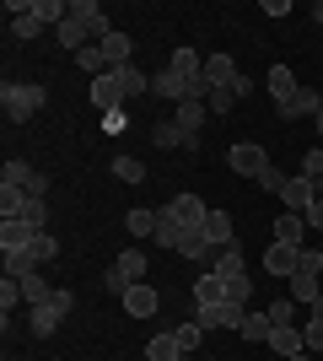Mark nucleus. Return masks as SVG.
Returning <instances> with one entry per match:
<instances>
[{"instance_id":"obj_11","label":"nucleus","mask_w":323,"mask_h":361,"mask_svg":"<svg viewBox=\"0 0 323 361\" xmlns=\"http://www.w3.org/2000/svg\"><path fill=\"white\" fill-rule=\"evenodd\" d=\"M237 60H232V54H205V81H210V87H237ZM232 97H237V92H232Z\"/></svg>"},{"instance_id":"obj_55","label":"nucleus","mask_w":323,"mask_h":361,"mask_svg":"<svg viewBox=\"0 0 323 361\" xmlns=\"http://www.w3.org/2000/svg\"><path fill=\"white\" fill-rule=\"evenodd\" d=\"M312 130H318V135H323V108H318V114H312Z\"/></svg>"},{"instance_id":"obj_47","label":"nucleus","mask_w":323,"mask_h":361,"mask_svg":"<svg viewBox=\"0 0 323 361\" xmlns=\"http://www.w3.org/2000/svg\"><path fill=\"white\" fill-rule=\"evenodd\" d=\"M172 334H178L184 356H189V350H200V340H205V329H200V324H184V329H172Z\"/></svg>"},{"instance_id":"obj_39","label":"nucleus","mask_w":323,"mask_h":361,"mask_svg":"<svg viewBox=\"0 0 323 361\" xmlns=\"http://www.w3.org/2000/svg\"><path fill=\"white\" fill-rule=\"evenodd\" d=\"M113 264H119V270H124V275H129V281L140 286V275H146V254H140V248H124V254L113 259Z\"/></svg>"},{"instance_id":"obj_40","label":"nucleus","mask_w":323,"mask_h":361,"mask_svg":"<svg viewBox=\"0 0 323 361\" xmlns=\"http://www.w3.org/2000/svg\"><path fill=\"white\" fill-rule=\"evenodd\" d=\"M124 226H129L135 238H151V232H156V211H140V205H135V211L124 216Z\"/></svg>"},{"instance_id":"obj_30","label":"nucleus","mask_w":323,"mask_h":361,"mask_svg":"<svg viewBox=\"0 0 323 361\" xmlns=\"http://www.w3.org/2000/svg\"><path fill=\"white\" fill-rule=\"evenodd\" d=\"M167 205L178 211V221H184V226H205V216H210L194 195H178V200H167Z\"/></svg>"},{"instance_id":"obj_36","label":"nucleus","mask_w":323,"mask_h":361,"mask_svg":"<svg viewBox=\"0 0 323 361\" xmlns=\"http://www.w3.org/2000/svg\"><path fill=\"white\" fill-rule=\"evenodd\" d=\"M151 92H156V97H172V103H184V75H172V71L151 75Z\"/></svg>"},{"instance_id":"obj_43","label":"nucleus","mask_w":323,"mask_h":361,"mask_svg":"<svg viewBox=\"0 0 323 361\" xmlns=\"http://www.w3.org/2000/svg\"><path fill=\"white\" fill-rule=\"evenodd\" d=\"M54 254H60V238H54V232H38V238H32V259H38V264H49Z\"/></svg>"},{"instance_id":"obj_5","label":"nucleus","mask_w":323,"mask_h":361,"mask_svg":"<svg viewBox=\"0 0 323 361\" xmlns=\"http://www.w3.org/2000/svg\"><path fill=\"white\" fill-rule=\"evenodd\" d=\"M248 307H237V302H210V307H200L194 313V324L200 329H243Z\"/></svg>"},{"instance_id":"obj_10","label":"nucleus","mask_w":323,"mask_h":361,"mask_svg":"<svg viewBox=\"0 0 323 361\" xmlns=\"http://www.w3.org/2000/svg\"><path fill=\"white\" fill-rule=\"evenodd\" d=\"M275 238L270 243H286V248H308V216H296V211H286L275 226H270Z\"/></svg>"},{"instance_id":"obj_4","label":"nucleus","mask_w":323,"mask_h":361,"mask_svg":"<svg viewBox=\"0 0 323 361\" xmlns=\"http://www.w3.org/2000/svg\"><path fill=\"white\" fill-rule=\"evenodd\" d=\"M227 167L237 173V178H259L264 167H270V151H264L259 140H237V146L227 151Z\"/></svg>"},{"instance_id":"obj_14","label":"nucleus","mask_w":323,"mask_h":361,"mask_svg":"<svg viewBox=\"0 0 323 361\" xmlns=\"http://www.w3.org/2000/svg\"><path fill=\"white\" fill-rule=\"evenodd\" d=\"M119 302H124V313H129V318H151L156 307H162V297H156L151 286H129Z\"/></svg>"},{"instance_id":"obj_50","label":"nucleus","mask_w":323,"mask_h":361,"mask_svg":"<svg viewBox=\"0 0 323 361\" xmlns=\"http://www.w3.org/2000/svg\"><path fill=\"white\" fill-rule=\"evenodd\" d=\"M259 183H264V189H270V195H280V189H286V173H280V167L270 162V167H264V173H259Z\"/></svg>"},{"instance_id":"obj_9","label":"nucleus","mask_w":323,"mask_h":361,"mask_svg":"<svg viewBox=\"0 0 323 361\" xmlns=\"http://www.w3.org/2000/svg\"><path fill=\"white\" fill-rule=\"evenodd\" d=\"M151 243H156V248H172V254H178V243H184V221H178V211H172V205H162V211H156Z\"/></svg>"},{"instance_id":"obj_48","label":"nucleus","mask_w":323,"mask_h":361,"mask_svg":"<svg viewBox=\"0 0 323 361\" xmlns=\"http://www.w3.org/2000/svg\"><path fill=\"white\" fill-rule=\"evenodd\" d=\"M302 340H308V350L318 356L323 350V318H308V324H302Z\"/></svg>"},{"instance_id":"obj_32","label":"nucleus","mask_w":323,"mask_h":361,"mask_svg":"<svg viewBox=\"0 0 323 361\" xmlns=\"http://www.w3.org/2000/svg\"><path fill=\"white\" fill-rule=\"evenodd\" d=\"M49 297H54V291H49V281H44L38 270H32V275H22V302H27V307H44Z\"/></svg>"},{"instance_id":"obj_59","label":"nucleus","mask_w":323,"mask_h":361,"mask_svg":"<svg viewBox=\"0 0 323 361\" xmlns=\"http://www.w3.org/2000/svg\"><path fill=\"white\" fill-rule=\"evenodd\" d=\"M318 92H323V87H318Z\"/></svg>"},{"instance_id":"obj_58","label":"nucleus","mask_w":323,"mask_h":361,"mask_svg":"<svg viewBox=\"0 0 323 361\" xmlns=\"http://www.w3.org/2000/svg\"><path fill=\"white\" fill-rule=\"evenodd\" d=\"M205 361H210V356H205Z\"/></svg>"},{"instance_id":"obj_7","label":"nucleus","mask_w":323,"mask_h":361,"mask_svg":"<svg viewBox=\"0 0 323 361\" xmlns=\"http://www.w3.org/2000/svg\"><path fill=\"white\" fill-rule=\"evenodd\" d=\"M70 16H76V22H81L87 32H92V44H103L108 32H119L113 22H108V11L97 6V0H70Z\"/></svg>"},{"instance_id":"obj_52","label":"nucleus","mask_w":323,"mask_h":361,"mask_svg":"<svg viewBox=\"0 0 323 361\" xmlns=\"http://www.w3.org/2000/svg\"><path fill=\"white\" fill-rule=\"evenodd\" d=\"M264 16H291V0H264Z\"/></svg>"},{"instance_id":"obj_31","label":"nucleus","mask_w":323,"mask_h":361,"mask_svg":"<svg viewBox=\"0 0 323 361\" xmlns=\"http://www.w3.org/2000/svg\"><path fill=\"white\" fill-rule=\"evenodd\" d=\"M32 16H38L44 27H60L65 16H70V0H32Z\"/></svg>"},{"instance_id":"obj_45","label":"nucleus","mask_w":323,"mask_h":361,"mask_svg":"<svg viewBox=\"0 0 323 361\" xmlns=\"http://www.w3.org/2000/svg\"><path fill=\"white\" fill-rule=\"evenodd\" d=\"M302 178H312V183L323 178V146H308V151H302Z\"/></svg>"},{"instance_id":"obj_22","label":"nucleus","mask_w":323,"mask_h":361,"mask_svg":"<svg viewBox=\"0 0 323 361\" xmlns=\"http://www.w3.org/2000/svg\"><path fill=\"white\" fill-rule=\"evenodd\" d=\"M237 334H243L248 345H270V334H275V318H270V313H248Z\"/></svg>"},{"instance_id":"obj_23","label":"nucleus","mask_w":323,"mask_h":361,"mask_svg":"<svg viewBox=\"0 0 323 361\" xmlns=\"http://www.w3.org/2000/svg\"><path fill=\"white\" fill-rule=\"evenodd\" d=\"M296 92H302V87H296V75L286 71V65H270V97H275V108H280V103H291Z\"/></svg>"},{"instance_id":"obj_21","label":"nucleus","mask_w":323,"mask_h":361,"mask_svg":"<svg viewBox=\"0 0 323 361\" xmlns=\"http://www.w3.org/2000/svg\"><path fill=\"white\" fill-rule=\"evenodd\" d=\"M205 114H210L205 103H178V114H172V119H178V130L189 135V146H200V124H205Z\"/></svg>"},{"instance_id":"obj_12","label":"nucleus","mask_w":323,"mask_h":361,"mask_svg":"<svg viewBox=\"0 0 323 361\" xmlns=\"http://www.w3.org/2000/svg\"><path fill=\"white\" fill-rule=\"evenodd\" d=\"M296 264H302V248H286V243H270V248H264V270L270 275H286V281H291Z\"/></svg>"},{"instance_id":"obj_3","label":"nucleus","mask_w":323,"mask_h":361,"mask_svg":"<svg viewBox=\"0 0 323 361\" xmlns=\"http://www.w3.org/2000/svg\"><path fill=\"white\" fill-rule=\"evenodd\" d=\"M70 307H76V291H54V297H49L44 302V307H32V334H54V329H60V324H65V313H70Z\"/></svg>"},{"instance_id":"obj_8","label":"nucleus","mask_w":323,"mask_h":361,"mask_svg":"<svg viewBox=\"0 0 323 361\" xmlns=\"http://www.w3.org/2000/svg\"><path fill=\"white\" fill-rule=\"evenodd\" d=\"M92 103H97V114H103V119H108V114H119V108L129 103V97H124V87H119V75H113V71H108V75H97V81H92Z\"/></svg>"},{"instance_id":"obj_46","label":"nucleus","mask_w":323,"mask_h":361,"mask_svg":"<svg viewBox=\"0 0 323 361\" xmlns=\"http://www.w3.org/2000/svg\"><path fill=\"white\" fill-rule=\"evenodd\" d=\"M205 108H210V114H232V108H237V97H232L227 87H210V97H205Z\"/></svg>"},{"instance_id":"obj_20","label":"nucleus","mask_w":323,"mask_h":361,"mask_svg":"<svg viewBox=\"0 0 323 361\" xmlns=\"http://www.w3.org/2000/svg\"><path fill=\"white\" fill-rule=\"evenodd\" d=\"M318 108H323V92L302 87L291 103H280V119H308V114H318Z\"/></svg>"},{"instance_id":"obj_56","label":"nucleus","mask_w":323,"mask_h":361,"mask_svg":"<svg viewBox=\"0 0 323 361\" xmlns=\"http://www.w3.org/2000/svg\"><path fill=\"white\" fill-rule=\"evenodd\" d=\"M286 361H312V350H296V356H286Z\"/></svg>"},{"instance_id":"obj_27","label":"nucleus","mask_w":323,"mask_h":361,"mask_svg":"<svg viewBox=\"0 0 323 361\" xmlns=\"http://www.w3.org/2000/svg\"><path fill=\"white\" fill-rule=\"evenodd\" d=\"M113 75H119V87H124V97H140V92H151V75L140 71L135 60H129V65H119V71H113Z\"/></svg>"},{"instance_id":"obj_28","label":"nucleus","mask_w":323,"mask_h":361,"mask_svg":"<svg viewBox=\"0 0 323 361\" xmlns=\"http://www.w3.org/2000/svg\"><path fill=\"white\" fill-rule=\"evenodd\" d=\"M205 238H210L215 248L237 243V232H232V216H227V211H210V216H205Z\"/></svg>"},{"instance_id":"obj_38","label":"nucleus","mask_w":323,"mask_h":361,"mask_svg":"<svg viewBox=\"0 0 323 361\" xmlns=\"http://www.w3.org/2000/svg\"><path fill=\"white\" fill-rule=\"evenodd\" d=\"M113 178H119V183H146V167H140V157H113Z\"/></svg>"},{"instance_id":"obj_51","label":"nucleus","mask_w":323,"mask_h":361,"mask_svg":"<svg viewBox=\"0 0 323 361\" xmlns=\"http://www.w3.org/2000/svg\"><path fill=\"white\" fill-rule=\"evenodd\" d=\"M270 318H275V324H296V302H291V297H280L275 307H270Z\"/></svg>"},{"instance_id":"obj_57","label":"nucleus","mask_w":323,"mask_h":361,"mask_svg":"<svg viewBox=\"0 0 323 361\" xmlns=\"http://www.w3.org/2000/svg\"><path fill=\"white\" fill-rule=\"evenodd\" d=\"M312 318H323V297H318V302H312Z\"/></svg>"},{"instance_id":"obj_26","label":"nucleus","mask_w":323,"mask_h":361,"mask_svg":"<svg viewBox=\"0 0 323 361\" xmlns=\"http://www.w3.org/2000/svg\"><path fill=\"white\" fill-rule=\"evenodd\" d=\"M54 38H60V44H65V49H70V54H81V49H87V44H92V32H87V27H81V22H76V16H65V22H60V27H54Z\"/></svg>"},{"instance_id":"obj_19","label":"nucleus","mask_w":323,"mask_h":361,"mask_svg":"<svg viewBox=\"0 0 323 361\" xmlns=\"http://www.w3.org/2000/svg\"><path fill=\"white\" fill-rule=\"evenodd\" d=\"M167 71L172 75H184V81H200V75H205V54H194V49H172V60H167Z\"/></svg>"},{"instance_id":"obj_37","label":"nucleus","mask_w":323,"mask_h":361,"mask_svg":"<svg viewBox=\"0 0 323 361\" xmlns=\"http://www.w3.org/2000/svg\"><path fill=\"white\" fill-rule=\"evenodd\" d=\"M38 32H44V22H38V16H32V11L11 16V38H16V44H32V38H38Z\"/></svg>"},{"instance_id":"obj_33","label":"nucleus","mask_w":323,"mask_h":361,"mask_svg":"<svg viewBox=\"0 0 323 361\" xmlns=\"http://www.w3.org/2000/svg\"><path fill=\"white\" fill-rule=\"evenodd\" d=\"M32 173H38V167H27L22 157H11V162L0 167V183H11V189H27V183H32Z\"/></svg>"},{"instance_id":"obj_16","label":"nucleus","mask_w":323,"mask_h":361,"mask_svg":"<svg viewBox=\"0 0 323 361\" xmlns=\"http://www.w3.org/2000/svg\"><path fill=\"white\" fill-rule=\"evenodd\" d=\"M210 248H215V243L205 238V226H184V243H178V254H184L189 264H205V259H210Z\"/></svg>"},{"instance_id":"obj_15","label":"nucleus","mask_w":323,"mask_h":361,"mask_svg":"<svg viewBox=\"0 0 323 361\" xmlns=\"http://www.w3.org/2000/svg\"><path fill=\"white\" fill-rule=\"evenodd\" d=\"M97 49H103V65H108V71H119V65H129V54H135V44H129V32H108V38H103Z\"/></svg>"},{"instance_id":"obj_54","label":"nucleus","mask_w":323,"mask_h":361,"mask_svg":"<svg viewBox=\"0 0 323 361\" xmlns=\"http://www.w3.org/2000/svg\"><path fill=\"white\" fill-rule=\"evenodd\" d=\"M312 22H318V27H323V0H318V6H312Z\"/></svg>"},{"instance_id":"obj_13","label":"nucleus","mask_w":323,"mask_h":361,"mask_svg":"<svg viewBox=\"0 0 323 361\" xmlns=\"http://www.w3.org/2000/svg\"><path fill=\"white\" fill-rule=\"evenodd\" d=\"M32 238H38V226L22 221V216H6V221H0V248H6V254H11V248H27Z\"/></svg>"},{"instance_id":"obj_6","label":"nucleus","mask_w":323,"mask_h":361,"mask_svg":"<svg viewBox=\"0 0 323 361\" xmlns=\"http://www.w3.org/2000/svg\"><path fill=\"white\" fill-rule=\"evenodd\" d=\"M318 200H323V195H318V183L302 178V173H296V178H286V189H280V205H286V211H296V216H308Z\"/></svg>"},{"instance_id":"obj_35","label":"nucleus","mask_w":323,"mask_h":361,"mask_svg":"<svg viewBox=\"0 0 323 361\" xmlns=\"http://www.w3.org/2000/svg\"><path fill=\"white\" fill-rule=\"evenodd\" d=\"M22 211H27V189L0 183V221H6V216H22Z\"/></svg>"},{"instance_id":"obj_34","label":"nucleus","mask_w":323,"mask_h":361,"mask_svg":"<svg viewBox=\"0 0 323 361\" xmlns=\"http://www.w3.org/2000/svg\"><path fill=\"white\" fill-rule=\"evenodd\" d=\"M32 270H38L32 243H27V248H11V254H6V275H16V281H22V275H32Z\"/></svg>"},{"instance_id":"obj_2","label":"nucleus","mask_w":323,"mask_h":361,"mask_svg":"<svg viewBox=\"0 0 323 361\" xmlns=\"http://www.w3.org/2000/svg\"><path fill=\"white\" fill-rule=\"evenodd\" d=\"M318 275H323V254L318 248H302V264H296V275H291V302H318L323 297Z\"/></svg>"},{"instance_id":"obj_24","label":"nucleus","mask_w":323,"mask_h":361,"mask_svg":"<svg viewBox=\"0 0 323 361\" xmlns=\"http://www.w3.org/2000/svg\"><path fill=\"white\" fill-rule=\"evenodd\" d=\"M146 361H184V345H178V334H151V345H146Z\"/></svg>"},{"instance_id":"obj_44","label":"nucleus","mask_w":323,"mask_h":361,"mask_svg":"<svg viewBox=\"0 0 323 361\" xmlns=\"http://www.w3.org/2000/svg\"><path fill=\"white\" fill-rule=\"evenodd\" d=\"M16 302H22V281H16V275H6V281H0V307H6V324H11V307Z\"/></svg>"},{"instance_id":"obj_53","label":"nucleus","mask_w":323,"mask_h":361,"mask_svg":"<svg viewBox=\"0 0 323 361\" xmlns=\"http://www.w3.org/2000/svg\"><path fill=\"white\" fill-rule=\"evenodd\" d=\"M308 226H318V232H323V200H318V205L308 211Z\"/></svg>"},{"instance_id":"obj_42","label":"nucleus","mask_w":323,"mask_h":361,"mask_svg":"<svg viewBox=\"0 0 323 361\" xmlns=\"http://www.w3.org/2000/svg\"><path fill=\"white\" fill-rule=\"evenodd\" d=\"M248 297H253V281H248V275H227V302L248 307Z\"/></svg>"},{"instance_id":"obj_18","label":"nucleus","mask_w":323,"mask_h":361,"mask_svg":"<svg viewBox=\"0 0 323 361\" xmlns=\"http://www.w3.org/2000/svg\"><path fill=\"white\" fill-rule=\"evenodd\" d=\"M210 302H227V281H221L215 270H205L200 281H194V313H200V307H210Z\"/></svg>"},{"instance_id":"obj_29","label":"nucleus","mask_w":323,"mask_h":361,"mask_svg":"<svg viewBox=\"0 0 323 361\" xmlns=\"http://www.w3.org/2000/svg\"><path fill=\"white\" fill-rule=\"evenodd\" d=\"M151 146H162V151H178V146H189V135L178 130V119H162L151 130Z\"/></svg>"},{"instance_id":"obj_17","label":"nucleus","mask_w":323,"mask_h":361,"mask_svg":"<svg viewBox=\"0 0 323 361\" xmlns=\"http://www.w3.org/2000/svg\"><path fill=\"white\" fill-rule=\"evenodd\" d=\"M270 350L286 361V356H296V350H308V340H302V329H296V324H275V334H270Z\"/></svg>"},{"instance_id":"obj_25","label":"nucleus","mask_w":323,"mask_h":361,"mask_svg":"<svg viewBox=\"0 0 323 361\" xmlns=\"http://www.w3.org/2000/svg\"><path fill=\"white\" fill-rule=\"evenodd\" d=\"M210 270L221 275V281H227V275H243V243H227V248H215Z\"/></svg>"},{"instance_id":"obj_1","label":"nucleus","mask_w":323,"mask_h":361,"mask_svg":"<svg viewBox=\"0 0 323 361\" xmlns=\"http://www.w3.org/2000/svg\"><path fill=\"white\" fill-rule=\"evenodd\" d=\"M0 108H6L11 124L32 119V114L44 108V87H32V81H6V87H0Z\"/></svg>"},{"instance_id":"obj_41","label":"nucleus","mask_w":323,"mask_h":361,"mask_svg":"<svg viewBox=\"0 0 323 361\" xmlns=\"http://www.w3.org/2000/svg\"><path fill=\"white\" fill-rule=\"evenodd\" d=\"M76 65H81L87 75H92V81H97V75H108V65H103V49H97V44H87V49H81V54H76Z\"/></svg>"},{"instance_id":"obj_49","label":"nucleus","mask_w":323,"mask_h":361,"mask_svg":"<svg viewBox=\"0 0 323 361\" xmlns=\"http://www.w3.org/2000/svg\"><path fill=\"white\" fill-rule=\"evenodd\" d=\"M103 286H108V291H113V297H124V291L135 286V281H129V275H124V270H119V264H113V270H108V275H103Z\"/></svg>"}]
</instances>
